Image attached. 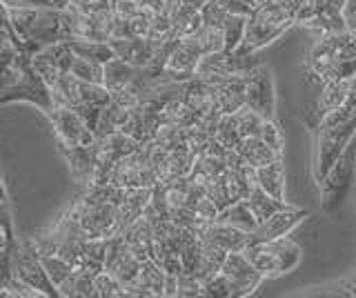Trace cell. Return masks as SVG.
<instances>
[{
  "label": "cell",
  "instance_id": "30",
  "mask_svg": "<svg viewBox=\"0 0 356 298\" xmlns=\"http://www.w3.org/2000/svg\"><path fill=\"white\" fill-rule=\"evenodd\" d=\"M127 116H129V107L120 105L116 101H109L103 109H100V118H98L94 136L103 138V136L111 134V131H118L122 125H125Z\"/></svg>",
  "mask_w": 356,
  "mask_h": 298
},
{
  "label": "cell",
  "instance_id": "41",
  "mask_svg": "<svg viewBox=\"0 0 356 298\" xmlns=\"http://www.w3.org/2000/svg\"><path fill=\"white\" fill-rule=\"evenodd\" d=\"M261 138L276 149L278 154H283V129L278 120H263V129H261Z\"/></svg>",
  "mask_w": 356,
  "mask_h": 298
},
{
  "label": "cell",
  "instance_id": "38",
  "mask_svg": "<svg viewBox=\"0 0 356 298\" xmlns=\"http://www.w3.org/2000/svg\"><path fill=\"white\" fill-rule=\"evenodd\" d=\"M125 298V287H122L109 272H100L94 279V298Z\"/></svg>",
  "mask_w": 356,
  "mask_h": 298
},
{
  "label": "cell",
  "instance_id": "19",
  "mask_svg": "<svg viewBox=\"0 0 356 298\" xmlns=\"http://www.w3.org/2000/svg\"><path fill=\"white\" fill-rule=\"evenodd\" d=\"M345 0H316V14L305 23V27L316 29L318 34H343L348 31L345 25Z\"/></svg>",
  "mask_w": 356,
  "mask_h": 298
},
{
  "label": "cell",
  "instance_id": "20",
  "mask_svg": "<svg viewBox=\"0 0 356 298\" xmlns=\"http://www.w3.org/2000/svg\"><path fill=\"white\" fill-rule=\"evenodd\" d=\"M200 240L218 245L225 251H245L250 245V231H243L232 225L211 220V223L203 229V234H200Z\"/></svg>",
  "mask_w": 356,
  "mask_h": 298
},
{
  "label": "cell",
  "instance_id": "39",
  "mask_svg": "<svg viewBox=\"0 0 356 298\" xmlns=\"http://www.w3.org/2000/svg\"><path fill=\"white\" fill-rule=\"evenodd\" d=\"M200 290H203V296L207 298H229L227 279H225V274H220V272L200 283Z\"/></svg>",
  "mask_w": 356,
  "mask_h": 298
},
{
  "label": "cell",
  "instance_id": "31",
  "mask_svg": "<svg viewBox=\"0 0 356 298\" xmlns=\"http://www.w3.org/2000/svg\"><path fill=\"white\" fill-rule=\"evenodd\" d=\"M172 18V36L174 38H185L192 36L198 31V27L203 25V16H200V9L189 7V5H181L174 14H170Z\"/></svg>",
  "mask_w": 356,
  "mask_h": 298
},
{
  "label": "cell",
  "instance_id": "27",
  "mask_svg": "<svg viewBox=\"0 0 356 298\" xmlns=\"http://www.w3.org/2000/svg\"><path fill=\"white\" fill-rule=\"evenodd\" d=\"M256 179H259V187L274 198L285 201V169H283V158H276L272 163L263 165L256 169Z\"/></svg>",
  "mask_w": 356,
  "mask_h": 298
},
{
  "label": "cell",
  "instance_id": "15",
  "mask_svg": "<svg viewBox=\"0 0 356 298\" xmlns=\"http://www.w3.org/2000/svg\"><path fill=\"white\" fill-rule=\"evenodd\" d=\"M203 56H205V51L200 47V42L196 40V36L194 34L185 36L178 40V45L174 47L172 56L163 69V76L167 81H178V83L192 81Z\"/></svg>",
  "mask_w": 356,
  "mask_h": 298
},
{
  "label": "cell",
  "instance_id": "22",
  "mask_svg": "<svg viewBox=\"0 0 356 298\" xmlns=\"http://www.w3.org/2000/svg\"><path fill=\"white\" fill-rule=\"evenodd\" d=\"M214 85H216V101L220 114H234L236 109L245 105L243 76H216Z\"/></svg>",
  "mask_w": 356,
  "mask_h": 298
},
{
  "label": "cell",
  "instance_id": "28",
  "mask_svg": "<svg viewBox=\"0 0 356 298\" xmlns=\"http://www.w3.org/2000/svg\"><path fill=\"white\" fill-rule=\"evenodd\" d=\"M216 223H225V225H232L236 229H243V231H254L256 225H259V220H256L254 212L250 209L248 201H236L227 205L225 209H220V212L216 214Z\"/></svg>",
  "mask_w": 356,
  "mask_h": 298
},
{
  "label": "cell",
  "instance_id": "12",
  "mask_svg": "<svg viewBox=\"0 0 356 298\" xmlns=\"http://www.w3.org/2000/svg\"><path fill=\"white\" fill-rule=\"evenodd\" d=\"M114 29L111 38H145L149 34L154 9L145 7L136 0H114Z\"/></svg>",
  "mask_w": 356,
  "mask_h": 298
},
{
  "label": "cell",
  "instance_id": "1",
  "mask_svg": "<svg viewBox=\"0 0 356 298\" xmlns=\"http://www.w3.org/2000/svg\"><path fill=\"white\" fill-rule=\"evenodd\" d=\"M9 18L20 38L25 56H33L38 49L67 42L74 38L70 9L56 7H9Z\"/></svg>",
  "mask_w": 356,
  "mask_h": 298
},
{
  "label": "cell",
  "instance_id": "6",
  "mask_svg": "<svg viewBox=\"0 0 356 298\" xmlns=\"http://www.w3.org/2000/svg\"><path fill=\"white\" fill-rule=\"evenodd\" d=\"M18 69H20V74H18L16 83L0 92V105L31 103V105H36L42 114H49L56 107L54 92H51V87L44 83L42 76L33 69L31 56L18 53Z\"/></svg>",
  "mask_w": 356,
  "mask_h": 298
},
{
  "label": "cell",
  "instance_id": "40",
  "mask_svg": "<svg viewBox=\"0 0 356 298\" xmlns=\"http://www.w3.org/2000/svg\"><path fill=\"white\" fill-rule=\"evenodd\" d=\"M176 296L181 298H196L203 296V290H200V281L194 274H185L181 272L176 276Z\"/></svg>",
  "mask_w": 356,
  "mask_h": 298
},
{
  "label": "cell",
  "instance_id": "14",
  "mask_svg": "<svg viewBox=\"0 0 356 298\" xmlns=\"http://www.w3.org/2000/svg\"><path fill=\"white\" fill-rule=\"evenodd\" d=\"M47 116V120L51 123L54 131H56V138H58L60 145H70V147H83L94 142V131L89 129L83 118L78 116L72 107L67 105H56Z\"/></svg>",
  "mask_w": 356,
  "mask_h": 298
},
{
  "label": "cell",
  "instance_id": "10",
  "mask_svg": "<svg viewBox=\"0 0 356 298\" xmlns=\"http://www.w3.org/2000/svg\"><path fill=\"white\" fill-rule=\"evenodd\" d=\"M245 81V105L254 109L263 120H276V90L274 76L267 63L256 65L254 69L243 74Z\"/></svg>",
  "mask_w": 356,
  "mask_h": 298
},
{
  "label": "cell",
  "instance_id": "44",
  "mask_svg": "<svg viewBox=\"0 0 356 298\" xmlns=\"http://www.w3.org/2000/svg\"><path fill=\"white\" fill-rule=\"evenodd\" d=\"M345 107L356 112V74L350 78V90H348V98H345Z\"/></svg>",
  "mask_w": 356,
  "mask_h": 298
},
{
  "label": "cell",
  "instance_id": "2",
  "mask_svg": "<svg viewBox=\"0 0 356 298\" xmlns=\"http://www.w3.org/2000/svg\"><path fill=\"white\" fill-rule=\"evenodd\" d=\"M356 74V47L352 31L321 34V40L307 56V76L321 83L334 78H352Z\"/></svg>",
  "mask_w": 356,
  "mask_h": 298
},
{
  "label": "cell",
  "instance_id": "33",
  "mask_svg": "<svg viewBox=\"0 0 356 298\" xmlns=\"http://www.w3.org/2000/svg\"><path fill=\"white\" fill-rule=\"evenodd\" d=\"M220 27H222V38H225V47H222V51H236L243 40L245 27H248V16L225 14Z\"/></svg>",
  "mask_w": 356,
  "mask_h": 298
},
{
  "label": "cell",
  "instance_id": "46",
  "mask_svg": "<svg viewBox=\"0 0 356 298\" xmlns=\"http://www.w3.org/2000/svg\"><path fill=\"white\" fill-rule=\"evenodd\" d=\"M7 245H9V238H7V234H5L3 225H0V249H5Z\"/></svg>",
  "mask_w": 356,
  "mask_h": 298
},
{
  "label": "cell",
  "instance_id": "26",
  "mask_svg": "<svg viewBox=\"0 0 356 298\" xmlns=\"http://www.w3.org/2000/svg\"><path fill=\"white\" fill-rule=\"evenodd\" d=\"M348 90H350L348 78H334V81L323 83V94H321L318 105H316V123L323 116H327L330 112H334V109L345 105Z\"/></svg>",
  "mask_w": 356,
  "mask_h": 298
},
{
  "label": "cell",
  "instance_id": "42",
  "mask_svg": "<svg viewBox=\"0 0 356 298\" xmlns=\"http://www.w3.org/2000/svg\"><path fill=\"white\" fill-rule=\"evenodd\" d=\"M114 5V0H70L67 9L78 14H98V12H107Z\"/></svg>",
  "mask_w": 356,
  "mask_h": 298
},
{
  "label": "cell",
  "instance_id": "11",
  "mask_svg": "<svg viewBox=\"0 0 356 298\" xmlns=\"http://www.w3.org/2000/svg\"><path fill=\"white\" fill-rule=\"evenodd\" d=\"M56 105H67L76 109L78 105H98L105 107L111 101V94L105 85L87 83L76 78L72 74H63L58 81L51 85Z\"/></svg>",
  "mask_w": 356,
  "mask_h": 298
},
{
  "label": "cell",
  "instance_id": "43",
  "mask_svg": "<svg viewBox=\"0 0 356 298\" xmlns=\"http://www.w3.org/2000/svg\"><path fill=\"white\" fill-rule=\"evenodd\" d=\"M3 3L7 7H56L54 0H3Z\"/></svg>",
  "mask_w": 356,
  "mask_h": 298
},
{
  "label": "cell",
  "instance_id": "25",
  "mask_svg": "<svg viewBox=\"0 0 356 298\" xmlns=\"http://www.w3.org/2000/svg\"><path fill=\"white\" fill-rule=\"evenodd\" d=\"M236 151L241 154L245 163L252 165L254 169H259V167H263V165L272 163V160H276V158H283V154H278L276 149H272L261 136L243 138Z\"/></svg>",
  "mask_w": 356,
  "mask_h": 298
},
{
  "label": "cell",
  "instance_id": "29",
  "mask_svg": "<svg viewBox=\"0 0 356 298\" xmlns=\"http://www.w3.org/2000/svg\"><path fill=\"white\" fill-rule=\"evenodd\" d=\"M67 45H70V49L76 53V56H81L89 63H96V65H105L116 56L114 49H111V45H109V40L100 42V40L72 38V40H67Z\"/></svg>",
  "mask_w": 356,
  "mask_h": 298
},
{
  "label": "cell",
  "instance_id": "24",
  "mask_svg": "<svg viewBox=\"0 0 356 298\" xmlns=\"http://www.w3.org/2000/svg\"><path fill=\"white\" fill-rule=\"evenodd\" d=\"M138 74H140V67L114 56L109 63H105V67H103V85L109 90V94H118L122 90H127V87L138 78Z\"/></svg>",
  "mask_w": 356,
  "mask_h": 298
},
{
  "label": "cell",
  "instance_id": "13",
  "mask_svg": "<svg viewBox=\"0 0 356 298\" xmlns=\"http://www.w3.org/2000/svg\"><path fill=\"white\" fill-rule=\"evenodd\" d=\"M220 274H225V279H227L229 298H243V296L254 294L265 279L243 251H229L220 267Z\"/></svg>",
  "mask_w": 356,
  "mask_h": 298
},
{
  "label": "cell",
  "instance_id": "8",
  "mask_svg": "<svg viewBox=\"0 0 356 298\" xmlns=\"http://www.w3.org/2000/svg\"><path fill=\"white\" fill-rule=\"evenodd\" d=\"M354 172H356V145L350 142L337 158V163L330 167V172L318 181L323 212L330 214V212H337L341 207V203L345 201V196H348L352 187Z\"/></svg>",
  "mask_w": 356,
  "mask_h": 298
},
{
  "label": "cell",
  "instance_id": "37",
  "mask_svg": "<svg viewBox=\"0 0 356 298\" xmlns=\"http://www.w3.org/2000/svg\"><path fill=\"white\" fill-rule=\"evenodd\" d=\"M196 40L200 42V47H203L205 56L207 53H214V51H222L225 47V38H222V27H214V25H200L198 31H196Z\"/></svg>",
  "mask_w": 356,
  "mask_h": 298
},
{
  "label": "cell",
  "instance_id": "4",
  "mask_svg": "<svg viewBox=\"0 0 356 298\" xmlns=\"http://www.w3.org/2000/svg\"><path fill=\"white\" fill-rule=\"evenodd\" d=\"M294 25H296L294 16L289 14L285 7L270 0V3L259 7L248 18V27H245L243 40H241L236 51H241V53L259 51V49L270 45L272 40H276L281 34H285V31Z\"/></svg>",
  "mask_w": 356,
  "mask_h": 298
},
{
  "label": "cell",
  "instance_id": "34",
  "mask_svg": "<svg viewBox=\"0 0 356 298\" xmlns=\"http://www.w3.org/2000/svg\"><path fill=\"white\" fill-rule=\"evenodd\" d=\"M214 138L220 142L222 147L227 149H238L241 145V131L236 127V120H234V114H222L216 123V129H214Z\"/></svg>",
  "mask_w": 356,
  "mask_h": 298
},
{
  "label": "cell",
  "instance_id": "21",
  "mask_svg": "<svg viewBox=\"0 0 356 298\" xmlns=\"http://www.w3.org/2000/svg\"><path fill=\"white\" fill-rule=\"evenodd\" d=\"M109 45L118 58L127 60L129 65H136V67H145V65L152 60L154 51L159 49L147 36L145 38H109Z\"/></svg>",
  "mask_w": 356,
  "mask_h": 298
},
{
  "label": "cell",
  "instance_id": "49",
  "mask_svg": "<svg viewBox=\"0 0 356 298\" xmlns=\"http://www.w3.org/2000/svg\"><path fill=\"white\" fill-rule=\"evenodd\" d=\"M163 3H165V0H163Z\"/></svg>",
  "mask_w": 356,
  "mask_h": 298
},
{
  "label": "cell",
  "instance_id": "7",
  "mask_svg": "<svg viewBox=\"0 0 356 298\" xmlns=\"http://www.w3.org/2000/svg\"><path fill=\"white\" fill-rule=\"evenodd\" d=\"M243 254L265 279H274V276L292 272L300 263V247L287 236L265 240V242H254Z\"/></svg>",
  "mask_w": 356,
  "mask_h": 298
},
{
  "label": "cell",
  "instance_id": "47",
  "mask_svg": "<svg viewBox=\"0 0 356 298\" xmlns=\"http://www.w3.org/2000/svg\"><path fill=\"white\" fill-rule=\"evenodd\" d=\"M348 294H352V296H356V276H354V279L348 283Z\"/></svg>",
  "mask_w": 356,
  "mask_h": 298
},
{
  "label": "cell",
  "instance_id": "36",
  "mask_svg": "<svg viewBox=\"0 0 356 298\" xmlns=\"http://www.w3.org/2000/svg\"><path fill=\"white\" fill-rule=\"evenodd\" d=\"M234 120H236V127L241 131L243 138H250V136H261V129H263V118L250 109L248 105H243L241 109L234 112Z\"/></svg>",
  "mask_w": 356,
  "mask_h": 298
},
{
  "label": "cell",
  "instance_id": "9",
  "mask_svg": "<svg viewBox=\"0 0 356 298\" xmlns=\"http://www.w3.org/2000/svg\"><path fill=\"white\" fill-rule=\"evenodd\" d=\"M76 218V223L89 238H111L118 236V205L111 203H89L83 198H74L67 207Z\"/></svg>",
  "mask_w": 356,
  "mask_h": 298
},
{
  "label": "cell",
  "instance_id": "32",
  "mask_svg": "<svg viewBox=\"0 0 356 298\" xmlns=\"http://www.w3.org/2000/svg\"><path fill=\"white\" fill-rule=\"evenodd\" d=\"M248 205H250V209L254 212V216H256V220L259 223H263V220H267L272 214H276L278 209H285L287 207V203L285 201H281V198H274L272 194H267L265 190H261L259 185L254 187V190L248 194Z\"/></svg>",
  "mask_w": 356,
  "mask_h": 298
},
{
  "label": "cell",
  "instance_id": "17",
  "mask_svg": "<svg viewBox=\"0 0 356 298\" xmlns=\"http://www.w3.org/2000/svg\"><path fill=\"white\" fill-rule=\"evenodd\" d=\"M307 218L305 209H296V207H285V209H278L276 214H272L267 220L256 225L254 231H250V245L254 242H265V240H274V238H281L287 236L296 225H300L303 220ZM248 245V247H250Z\"/></svg>",
  "mask_w": 356,
  "mask_h": 298
},
{
  "label": "cell",
  "instance_id": "3",
  "mask_svg": "<svg viewBox=\"0 0 356 298\" xmlns=\"http://www.w3.org/2000/svg\"><path fill=\"white\" fill-rule=\"evenodd\" d=\"M356 134V112L348 107H339L323 116L316 123V183L330 172V167L350 145V138Z\"/></svg>",
  "mask_w": 356,
  "mask_h": 298
},
{
  "label": "cell",
  "instance_id": "18",
  "mask_svg": "<svg viewBox=\"0 0 356 298\" xmlns=\"http://www.w3.org/2000/svg\"><path fill=\"white\" fill-rule=\"evenodd\" d=\"M72 27H74V38H85V40H100L107 42L111 38V29H114V9L98 14H78L72 12Z\"/></svg>",
  "mask_w": 356,
  "mask_h": 298
},
{
  "label": "cell",
  "instance_id": "5",
  "mask_svg": "<svg viewBox=\"0 0 356 298\" xmlns=\"http://www.w3.org/2000/svg\"><path fill=\"white\" fill-rule=\"evenodd\" d=\"M7 247H9V260H11V274H14V279L31 287L33 292H38V296L60 298L58 287L51 283L31 238H22V240L16 238Z\"/></svg>",
  "mask_w": 356,
  "mask_h": 298
},
{
  "label": "cell",
  "instance_id": "48",
  "mask_svg": "<svg viewBox=\"0 0 356 298\" xmlns=\"http://www.w3.org/2000/svg\"><path fill=\"white\" fill-rule=\"evenodd\" d=\"M352 38H354V47H356V31H352Z\"/></svg>",
  "mask_w": 356,
  "mask_h": 298
},
{
  "label": "cell",
  "instance_id": "35",
  "mask_svg": "<svg viewBox=\"0 0 356 298\" xmlns=\"http://www.w3.org/2000/svg\"><path fill=\"white\" fill-rule=\"evenodd\" d=\"M103 67L105 65H96V63H89L81 56H72L70 60V69L67 74L76 76V78L81 81H87V83H96V85H103Z\"/></svg>",
  "mask_w": 356,
  "mask_h": 298
},
{
  "label": "cell",
  "instance_id": "16",
  "mask_svg": "<svg viewBox=\"0 0 356 298\" xmlns=\"http://www.w3.org/2000/svg\"><path fill=\"white\" fill-rule=\"evenodd\" d=\"M263 60L254 53L241 51H214L200 58L198 69L200 74H216V76H243Z\"/></svg>",
  "mask_w": 356,
  "mask_h": 298
},
{
  "label": "cell",
  "instance_id": "45",
  "mask_svg": "<svg viewBox=\"0 0 356 298\" xmlns=\"http://www.w3.org/2000/svg\"><path fill=\"white\" fill-rule=\"evenodd\" d=\"M243 3H248L252 9H254V12H256V9H259V7H263L265 3H270V0H243Z\"/></svg>",
  "mask_w": 356,
  "mask_h": 298
},
{
  "label": "cell",
  "instance_id": "23",
  "mask_svg": "<svg viewBox=\"0 0 356 298\" xmlns=\"http://www.w3.org/2000/svg\"><path fill=\"white\" fill-rule=\"evenodd\" d=\"M122 238H125L129 251L136 256L140 263L152 258V247H154V229H152V223L149 218L140 216L138 220H134V223L122 231Z\"/></svg>",
  "mask_w": 356,
  "mask_h": 298
}]
</instances>
